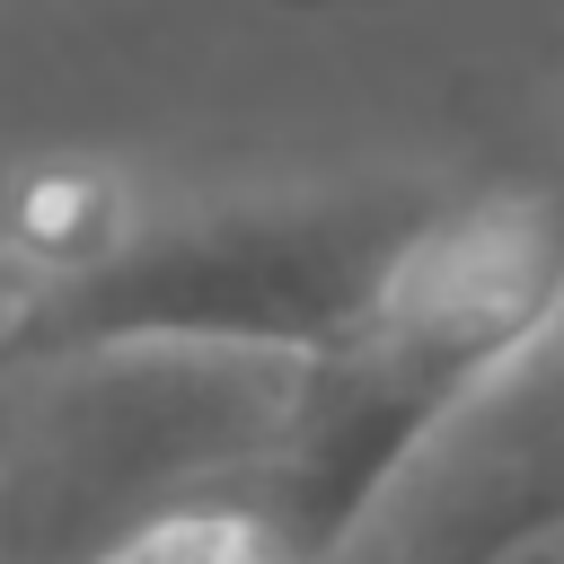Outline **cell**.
Segmentation results:
<instances>
[{
	"label": "cell",
	"instance_id": "cell-2",
	"mask_svg": "<svg viewBox=\"0 0 564 564\" xmlns=\"http://www.w3.org/2000/svg\"><path fill=\"white\" fill-rule=\"evenodd\" d=\"M308 352L256 344H0V564H97L176 502L247 485Z\"/></svg>",
	"mask_w": 564,
	"mask_h": 564
},
{
	"label": "cell",
	"instance_id": "cell-5",
	"mask_svg": "<svg viewBox=\"0 0 564 564\" xmlns=\"http://www.w3.org/2000/svg\"><path fill=\"white\" fill-rule=\"evenodd\" d=\"M97 564H308L300 546H291V529L264 511V494H256V476L247 485H229V494H203V502H176V511H159L150 529H132L115 555H97Z\"/></svg>",
	"mask_w": 564,
	"mask_h": 564
},
{
	"label": "cell",
	"instance_id": "cell-4",
	"mask_svg": "<svg viewBox=\"0 0 564 564\" xmlns=\"http://www.w3.org/2000/svg\"><path fill=\"white\" fill-rule=\"evenodd\" d=\"M141 229H150V194L106 150H35V159L0 167V282H9V308L106 273Z\"/></svg>",
	"mask_w": 564,
	"mask_h": 564
},
{
	"label": "cell",
	"instance_id": "cell-1",
	"mask_svg": "<svg viewBox=\"0 0 564 564\" xmlns=\"http://www.w3.org/2000/svg\"><path fill=\"white\" fill-rule=\"evenodd\" d=\"M564 317V194H432L361 308L300 361L291 423L256 467L264 511L308 564H335L397 494L414 449L485 397Z\"/></svg>",
	"mask_w": 564,
	"mask_h": 564
},
{
	"label": "cell",
	"instance_id": "cell-3",
	"mask_svg": "<svg viewBox=\"0 0 564 564\" xmlns=\"http://www.w3.org/2000/svg\"><path fill=\"white\" fill-rule=\"evenodd\" d=\"M432 194L361 185V194H256L176 212L70 291L0 317V344H106V335H176V344H256L317 352Z\"/></svg>",
	"mask_w": 564,
	"mask_h": 564
}]
</instances>
